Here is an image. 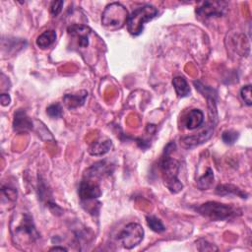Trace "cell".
Wrapping results in <instances>:
<instances>
[{"mask_svg": "<svg viewBox=\"0 0 252 252\" xmlns=\"http://www.w3.org/2000/svg\"><path fill=\"white\" fill-rule=\"evenodd\" d=\"M240 95L241 98L243 99V101L245 102L246 105L250 106L252 104V96H251V86L247 85L242 87V89L240 90Z\"/></svg>", "mask_w": 252, "mask_h": 252, "instance_id": "cell-24", "label": "cell"}, {"mask_svg": "<svg viewBox=\"0 0 252 252\" xmlns=\"http://www.w3.org/2000/svg\"><path fill=\"white\" fill-rule=\"evenodd\" d=\"M217 124H218V116L217 115H209V123H208V126L206 127V129L199 132L198 134L182 137L180 139V144L185 149H192V148H195V147L203 144L204 142L208 141L212 137Z\"/></svg>", "mask_w": 252, "mask_h": 252, "instance_id": "cell-8", "label": "cell"}, {"mask_svg": "<svg viewBox=\"0 0 252 252\" xmlns=\"http://www.w3.org/2000/svg\"><path fill=\"white\" fill-rule=\"evenodd\" d=\"M204 123V113L200 109H191L185 118V127L188 130H194Z\"/></svg>", "mask_w": 252, "mask_h": 252, "instance_id": "cell-13", "label": "cell"}, {"mask_svg": "<svg viewBox=\"0 0 252 252\" xmlns=\"http://www.w3.org/2000/svg\"><path fill=\"white\" fill-rule=\"evenodd\" d=\"M144 228L137 222H130L117 235L118 242L126 249H133L139 245L144 238Z\"/></svg>", "mask_w": 252, "mask_h": 252, "instance_id": "cell-7", "label": "cell"}, {"mask_svg": "<svg viewBox=\"0 0 252 252\" xmlns=\"http://www.w3.org/2000/svg\"><path fill=\"white\" fill-rule=\"evenodd\" d=\"M32 121L24 109H18L14 113L13 129L17 133H25L32 129Z\"/></svg>", "mask_w": 252, "mask_h": 252, "instance_id": "cell-11", "label": "cell"}, {"mask_svg": "<svg viewBox=\"0 0 252 252\" xmlns=\"http://www.w3.org/2000/svg\"><path fill=\"white\" fill-rule=\"evenodd\" d=\"M64 5L63 1H53L50 5V13L52 16L56 17L62 11V7Z\"/></svg>", "mask_w": 252, "mask_h": 252, "instance_id": "cell-25", "label": "cell"}, {"mask_svg": "<svg viewBox=\"0 0 252 252\" xmlns=\"http://www.w3.org/2000/svg\"><path fill=\"white\" fill-rule=\"evenodd\" d=\"M146 220H147L148 226L153 231L159 233V232H162V231L165 230V226L163 225L162 221L159 219H158L157 217H155V216H148L146 218Z\"/></svg>", "mask_w": 252, "mask_h": 252, "instance_id": "cell-19", "label": "cell"}, {"mask_svg": "<svg viewBox=\"0 0 252 252\" xmlns=\"http://www.w3.org/2000/svg\"><path fill=\"white\" fill-rule=\"evenodd\" d=\"M129 15L127 9L118 2L108 4L102 12L101 24L108 31H117L127 24Z\"/></svg>", "mask_w": 252, "mask_h": 252, "instance_id": "cell-4", "label": "cell"}, {"mask_svg": "<svg viewBox=\"0 0 252 252\" xmlns=\"http://www.w3.org/2000/svg\"><path fill=\"white\" fill-rule=\"evenodd\" d=\"M224 2H212L205 1L202 2L196 8V15L204 20L213 18V17H221L224 14L225 9Z\"/></svg>", "mask_w": 252, "mask_h": 252, "instance_id": "cell-10", "label": "cell"}, {"mask_svg": "<svg viewBox=\"0 0 252 252\" xmlns=\"http://www.w3.org/2000/svg\"><path fill=\"white\" fill-rule=\"evenodd\" d=\"M215 193L220 196L234 195V196H238L242 199H246L248 196V194L246 192H244L243 190H241L240 188H238L237 186L232 185V184H220L216 188Z\"/></svg>", "mask_w": 252, "mask_h": 252, "instance_id": "cell-14", "label": "cell"}, {"mask_svg": "<svg viewBox=\"0 0 252 252\" xmlns=\"http://www.w3.org/2000/svg\"><path fill=\"white\" fill-rule=\"evenodd\" d=\"M57 250H60V251H67V248L63 247V246H54L52 248H50V251H57Z\"/></svg>", "mask_w": 252, "mask_h": 252, "instance_id": "cell-27", "label": "cell"}, {"mask_svg": "<svg viewBox=\"0 0 252 252\" xmlns=\"http://www.w3.org/2000/svg\"><path fill=\"white\" fill-rule=\"evenodd\" d=\"M175 149V144L170 142L166 145L160 159V172L164 186L172 194H176L183 189V184L178 178L180 163L171 157V153Z\"/></svg>", "mask_w": 252, "mask_h": 252, "instance_id": "cell-2", "label": "cell"}, {"mask_svg": "<svg viewBox=\"0 0 252 252\" xmlns=\"http://www.w3.org/2000/svg\"><path fill=\"white\" fill-rule=\"evenodd\" d=\"M46 113L51 118H59L62 116V107L59 103H52L46 108Z\"/></svg>", "mask_w": 252, "mask_h": 252, "instance_id": "cell-23", "label": "cell"}, {"mask_svg": "<svg viewBox=\"0 0 252 252\" xmlns=\"http://www.w3.org/2000/svg\"><path fill=\"white\" fill-rule=\"evenodd\" d=\"M67 32L71 39L75 42L77 47L87 48L90 45V36L92 34V30L85 25L74 24L68 27Z\"/></svg>", "mask_w": 252, "mask_h": 252, "instance_id": "cell-9", "label": "cell"}, {"mask_svg": "<svg viewBox=\"0 0 252 252\" xmlns=\"http://www.w3.org/2000/svg\"><path fill=\"white\" fill-rule=\"evenodd\" d=\"M214 183V171L211 167L207 168V171L197 179V187L200 190H208Z\"/></svg>", "mask_w": 252, "mask_h": 252, "instance_id": "cell-18", "label": "cell"}, {"mask_svg": "<svg viewBox=\"0 0 252 252\" xmlns=\"http://www.w3.org/2000/svg\"><path fill=\"white\" fill-rule=\"evenodd\" d=\"M197 213L211 220H225L241 215V210L216 201H209L194 208Z\"/></svg>", "mask_w": 252, "mask_h": 252, "instance_id": "cell-3", "label": "cell"}, {"mask_svg": "<svg viewBox=\"0 0 252 252\" xmlns=\"http://www.w3.org/2000/svg\"><path fill=\"white\" fill-rule=\"evenodd\" d=\"M10 232L15 245L26 248L35 244L39 239L32 216L28 212H15L10 220Z\"/></svg>", "mask_w": 252, "mask_h": 252, "instance_id": "cell-1", "label": "cell"}, {"mask_svg": "<svg viewBox=\"0 0 252 252\" xmlns=\"http://www.w3.org/2000/svg\"><path fill=\"white\" fill-rule=\"evenodd\" d=\"M97 180L98 178L96 177L84 174V178L80 182L78 189V194L82 202V205L84 207L87 206L86 210L88 211H91V209H93V213L97 212L94 209L95 205L94 204V202L102 194V191Z\"/></svg>", "mask_w": 252, "mask_h": 252, "instance_id": "cell-5", "label": "cell"}, {"mask_svg": "<svg viewBox=\"0 0 252 252\" xmlns=\"http://www.w3.org/2000/svg\"><path fill=\"white\" fill-rule=\"evenodd\" d=\"M88 97V92L85 90L79 91L74 94H66L63 96V102L68 109H76L81 107Z\"/></svg>", "mask_w": 252, "mask_h": 252, "instance_id": "cell-12", "label": "cell"}, {"mask_svg": "<svg viewBox=\"0 0 252 252\" xmlns=\"http://www.w3.org/2000/svg\"><path fill=\"white\" fill-rule=\"evenodd\" d=\"M172 85H173V88L179 97H185L189 94L190 88H189V85L184 77H182V76L174 77L172 80Z\"/></svg>", "mask_w": 252, "mask_h": 252, "instance_id": "cell-17", "label": "cell"}, {"mask_svg": "<svg viewBox=\"0 0 252 252\" xmlns=\"http://www.w3.org/2000/svg\"><path fill=\"white\" fill-rule=\"evenodd\" d=\"M55 40H56V32L53 30H47L41 32L37 36L35 43L39 48L46 49L50 47L55 42Z\"/></svg>", "mask_w": 252, "mask_h": 252, "instance_id": "cell-16", "label": "cell"}, {"mask_svg": "<svg viewBox=\"0 0 252 252\" xmlns=\"http://www.w3.org/2000/svg\"><path fill=\"white\" fill-rule=\"evenodd\" d=\"M158 15V9L150 4L141 6L135 9L131 15H129L127 21L128 32L132 35H139L143 30L144 25L154 19Z\"/></svg>", "mask_w": 252, "mask_h": 252, "instance_id": "cell-6", "label": "cell"}, {"mask_svg": "<svg viewBox=\"0 0 252 252\" xmlns=\"http://www.w3.org/2000/svg\"><path fill=\"white\" fill-rule=\"evenodd\" d=\"M0 101H1V104L3 106H6V105H9L10 102H11V97L8 94H0Z\"/></svg>", "mask_w": 252, "mask_h": 252, "instance_id": "cell-26", "label": "cell"}, {"mask_svg": "<svg viewBox=\"0 0 252 252\" xmlns=\"http://www.w3.org/2000/svg\"><path fill=\"white\" fill-rule=\"evenodd\" d=\"M112 147V141L109 139L105 140H98L94 142L90 147H89V153L92 156H102L109 152V150Z\"/></svg>", "mask_w": 252, "mask_h": 252, "instance_id": "cell-15", "label": "cell"}, {"mask_svg": "<svg viewBox=\"0 0 252 252\" xmlns=\"http://www.w3.org/2000/svg\"><path fill=\"white\" fill-rule=\"evenodd\" d=\"M238 132L234 130H226L221 134V140L226 145H232L238 138Z\"/></svg>", "mask_w": 252, "mask_h": 252, "instance_id": "cell-21", "label": "cell"}, {"mask_svg": "<svg viewBox=\"0 0 252 252\" xmlns=\"http://www.w3.org/2000/svg\"><path fill=\"white\" fill-rule=\"evenodd\" d=\"M196 246L199 251H218V247L208 242L206 239L200 238L196 241Z\"/></svg>", "mask_w": 252, "mask_h": 252, "instance_id": "cell-22", "label": "cell"}, {"mask_svg": "<svg viewBox=\"0 0 252 252\" xmlns=\"http://www.w3.org/2000/svg\"><path fill=\"white\" fill-rule=\"evenodd\" d=\"M2 192V200H7L8 203L10 204H15V202L17 201V190L11 186H2L1 189Z\"/></svg>", "mask_w": 252, "mask_h": 252, "instance_id": "cell-20", "label": "cell"}]
</instances>
